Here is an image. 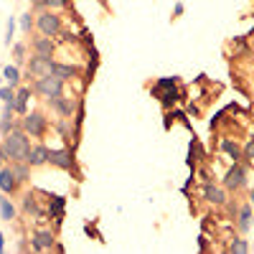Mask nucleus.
<instances>
[{"label": "nucleus", "instance_id": "f257e3e1", "mask_svg": "<svg viewBox=\"0 0 254 254\" xmlns=\"http://www.w3.org/2000/svg\"><path fill=\"white\" fill-rule=\"evenodd\" d=\"M3 147H5V153H8V160L10 163H18V160H26V155H28V150H31V135L20 127V122L13 127V130L8 132V135H3Z\"/></svg>", "mask_w": 254, "mask_h": 254}, {"label": "nucleus", "instance_id": "f03ea898", "mask_svg": "<svg viewBox=\"0 0 254 254\" xmlns=\"http://www.w3.org/2000/svg\"><path fill=\"white\" fill-rule=\"evenodd\" d=\"M64 31V20L59 15V10L51 8H41L36 13V33L38 36H49V38H59V33Z\"/></svg>", "mask_w": 254, "mask_h": 254}, {"label": "nucleus", "instance_id": "7ed1b4c3", "mask_svg": "<svg viewBox=\"0 0 254 254\" xmlns=\"http://www.w3.org/2000/svg\"><path fill=\"white\" fill-rule=\"evenodd\" d=\"M33 94L38 97V99H54V97H61V94H66V81H61L59 76H54V74H46V76H41V79H36L33 84Z\"/></svg>", "mask_w": 254, "mask_h": 254}, {"label": "nucleus", "instance_id": "20e7f679", "mask_svg": "<svg viewBox=\"0 0 254 254\" xmlns=\"http://www.w3.org/2000/svg\"><path fill=\"white\" fill-rule=\"evenodd\" d=\"M20 127L33 137V140H41L46 132H49V127H51V122H49V117H46V112H41V110H31V112H26L23 117H20Z\"/></svg>", "mask_w": 254, "mask_h": 254}, {"label": "nucleus", "instance_id": "39448f33", "mask_svg": "<svg viewBox=\"0 0 254 254\" xmlns=\"http://www.w3.org/2000/svg\"><path fill=\"white\" fill-rule=\"evenodd\" d=\"M49 165L59 168V171L74 173V176H81L79 173V165H76L74 147H51V150H49Z\"/></svg>", "mask_w": 254, "mask_h": 254}, {"label": "nucleus", "instance_id": "423d86ee", "mask_svg": "<svg viewBox=\"0 0 254 254\" xmlns=\"http://www.w3.org/2000/svg\"><path fill=\"white\" fill-rule=\"evenodd\" d=\"M247 183H249V171H247V165L239 160V163H231V168L224 173V181H221V186L226 188V190H234V193H239L242 188H247Z\"/></svg>", "mask_w": 254, "mask_h": 254}, {"label": "nucleus", "instance_id": "0eeeda50", "mask_svg": "<svg viewBox=\"0 0 254 254\" xmlns=\"http://www.w3.org/2000/svg\"><path fill=\"white\" fill-rule=\"evenodd\" d=\"M84 97H71V94H61V97H54L49 99V110L56 112V117H74L76 110H79V104H81Z\"/></svg>", "mask_w": 254, "mask_h": 254}, {"label": "nucleus", "instance_id": "6e6552de", "mask_svg": "<svg viewBox=\"0 0 254 254\" xmlns=\"http://www.w3.org/2000/svg\"><path fill=\"white\" fill-rule=\"evenodd\" d=\"M28 239H31V249L33 252H49V249L56 247V231L49 229V226H44V229L31 231Z\"/></svg>", "mask_w": 254, "mask_h": 254}, {"label": "nucleus", "instance_id": "1a4fd4ad", "mask_svg": "<svg viewBox=\"0 0 254 254\" xmlns=\"http://www.w3.org/2000/svg\"><path fill=\"white\" fill-rule=\"evenodd\" d=\"M20 186H23V183L18 181V176H15V171H13L10 163L0 168V193L18 196V193H20Z\"/></svg>", "mask_w": 254, "mask_h": 254}, {"label": "nucleus", "instance_id": "9d476101", "mask_svg": "<svg viewBox=\"0 0 254 254\" xmlns=\"http://www.w3.org/2000/svg\"><path fill=\"white\" fill-rule=\"evenodd\" d=\"M51 64H54V59H44V56L31 54V59L26 61V74H28V79L36 81V79H41V76L51 74Z\"/></svg>", "mask_w": 254, "mask_h": 254}, {"label": "nucleus", "instance_id": "9b49d317", "mask_svg": "<svg viewBox=\"0 0 254 254\" xmlns=\"http://www.w3.org/2000/svg\"><path fill=\"white\" fill-rule=\"evenodd\" d=\"M28 49H31V54H36V56L54 59V54H56V38H49V36H33V38L28 41Z\"/></svg>", "mask_w": 254, "mask_h": 254}, {"label": "nucleus", "instance_id": "f8f14e48", "mask_svg": "<svg viewBox=\"0 0 254 254\" xmlns=\"http://www.w3.org/2000/svg\"><path fill=\"white\" fill-rule=\"evenodd\" d=\"M49 150H51V147H49L46 142H33L31 150H28V155H26V163H28L31 168L49 165Z\"/></svg>", "mask_w": 254, "mask_h": 254}, {"label": "nucleus", "instance_id": "ddd939ff", "mask_svg": "<svg viewBox=\"0 0 254 254\" xmlns=\"http://www.w3.org/2000/svg\"><path fill=\"white\" fill-rule=\"evenodd\" d=\"M33 97H36V94H33L31 84H20V87L15 89V115H18V117H23V115L28 112V104H31Z\"/></svg>", "mask_w": 254, "mask_h": 254}, {"label": "nucleus", "instance_id": "4468645a", "mask_svg": "<svg viewBox=\"0 0 254 254\" xmlns=\"http://www.w3.org/2000/svg\"><path fill=\"white\" fill-rule=\"evenodd\" d=\"M51 74L59 76L61 81H74V79L81 76V69L74 66V64H64V61H56V59H54V64H51Z\"/></svg>", "mask_w": 254, "mask_h": 254}, {"label": "nucleus", "instance_id": "2eb2a0df", "mask_svg": "<svg viewBox=\"0 0 254 254\" xmlns=\"http://www.w3.org/2000/svg\"><path fill=\"white\" fill-rule=\"evenodd\" d=\"M229 190L224 188V186H216V183H206V188H203V198L211 203V206H226V201H229Z\"/></svg>", "mask_w": 254, "mask_h": 254}, {"label": "nucleus", "instance_id": "dca6fc26", "mask_svg": "<svg viewBox=\"0 0 254 254\" xmlns=\"http://www.w3.org/2000/svg\"><path fill=\"white\" fill-rule=\"evenodd\" d=\"M234 229L239 234H247L252 229V203H242L237 208V216H234Z\"/></svg>", "mask_w": 254, "mask_h": 254}, {"label": "nucleus", "instance_id": "f3484780", "mask_svg": "<svg viewBox=\"0 0 254 254\" xmlns=\"http://www.w3.org/2000/svg\"><path fill=\"white\" fill-rule=\"evenodd\" d=\"M64 208H66V196H51L49 208H46V216L54 219L56 224H61V219H64Z\"/></svg>", "mask_w": 254, "mask_h": 254}, {"label": "nucleus", "instance_id": "a211bd4d", "mask_svg": "<svg viewBox=\"0 0 254 254\" xmlns=\"http://www.w3.org/2000/svg\"><path fill=\"white\" fill-rule=\"evenodd\" d=\"M20 206H23V214H28V216L38 219V221H44V211H41V206H38L33 193H26L23 198H20Z\"/></svg>", "mask_w": 254, "mask_h": 254}, {"label": "nucleus", "instance_id": "6ab92c4d", "mask_svg": "<svg viewBox=\"0 0 254 254\" xmlns=\"http://www.w3.org/2000/svg\"><path fill=\"white\" fill-rule=\"evenodd\" d=\"M0 219H3V221H15L18 219V208L10 201L8 193H0Z\"/></svg>", "mask_w": 254, "mask_h": 254}, {"label": "nucleus", "instance_id": "aec40b11", "mask_svg": "<svg viewBox=\"0 0 254 254\" xmlns=\"http://www.w3.org/2000/svg\"><path fill=\"white\" fill-rule=\"evenodd\" d=\"M155 99L163 104V110H171L173 104L181 99V92H178V87H171V89H163V92H158V94H155Z\"/></svg>", "mask_w": 254, "mask_h": 254}, {"label": "nucleus", "instance_id": "412c9836", "mask_svg": "<svg viewBox=\"0 0 254 254\" xmlns=\"http://www.w3.org/2000/svg\"><path fill=\"white\" fill-rule=\"evenodd\" d=\"M3 79H5V84H10L13 89H18L20 84H23V76H20V66H18V64H8V66L3 69Z\"/></svg>", "mask_w": 254, "mask_h": 254}, {"label": "nucleus", "instance_id": "4be33fe9", "mask_svg": "<svg viewBox=\"0 0 254 254\" xmlns=\"http://www.w3.org/2000/svg\"><path fill=\"white\" fill-rule=\"evenodd\" d=\"M221 150L229 155V160H231V163H239V160H244V155H242V147H239L234 140H229V137H224V140H221Z\"/></svg>", "mask_w": 254, "mask_h": 254}, {"label": "nucleus", "instance_id": "5701e85b", "mask_svg": "<svg viewBox=\"0 0 254 254\" xmlns=\"http://www.w3.org/2000/svg\"><path fill=\"white\" fill-rule=\"evenodd\" d=\"M18 28H20L23 36H31V31H36V13L28 10L23 15H18Z\"/></svg>", "mask_w": 254, "mask_h": 254}, {"label": "nucleus", "instance_id": "b1692460", "mask_svg": "<svg viewBox=\"0 0 254 254\" xmlns=\"http://www.w3.org/2000/svg\"><path fill=\"white\" fill-rule=\"evenodd\" d=\"M226 252H231V254H247V252H249V242L244 239V234H239V237L231 239L229 247H226Z\"/></svg>", "mask_w": 254, "mask_h": 254}, {"label": "nucleus", "instance_id": "393cba45", "mask_svg": "<svg viewBox=\"0 0 254 254\" xmlns=\"http://www.w3.org/2000/svg\"><path fill=\"white\" fill-rule=\"evenodd\" d=\"M10 165H13V171H15V176H18L20 183H28L31 181V165L26 160H18V163H10Z\"/></svg>", "mask_w": 254, "mask_h": 254}, {"label": "nucleus", "instance_id": "a878e982", "mask_svg": "<svg viewBox=\"0 0 254 254\" xmlns=\"http://www.w3.org/2000/svg\"><path fill=\"white\" fill-rule=\"evenodd\" d=\"M28 44H26V41H18V44H13V56H15V64H18V66H23V64L28 61Z\"/></svg>", "mask_w": 254, "mask_h": 254}, {"label": "nucleus", "instance_id": "bb28decb", "mask_svg": "<svg viewBox=\"0 0 254 254\" xmlns=\"http://www.w3.org/2000/svg\"><path fill=\"white\" fill-rule=\"evenodd\" d=\"M178 76H163V79H158L155 84H153V94H158V92H163V89H171V87H178Z\"/></svg>", "mask_w": 254, "mask_h": 254}, {"label": "nucleus", "instance_id": "cd10ccee", "mask_svg": "<svg viewBox=\"0 0 254 254\" xmlns=\"http://www.w3.org/2000/svg\"><path fill=\"white\" fill-rule=\"evenodd\" d=\"M15 26H18V18L10 15L8 18V26H5V46H10L13 41H15Z\"/></svg>", "mask_w": 254, "mask_h": 254}, {"label": "nucleus", "instance_id": "c85d7f7f", "mask_svg": "<svg viewBox=\"0 0 254 254\" xmlns=\"http://www.w3.org/2000/svg\"><path fill=\"white\" fill-rule=\"evenodd\" d=\"M0 99H3V102H10L13 107H15V89L10 87V84H3V87H0Z\"/></svg>", "mask_w": 254, "mask_h": 254}, {"label": "nucleus", "instance_id": "c756f323", "mask_svg": "<svg viewBox=\"0 0 254 254\" xmlns=\"http://www.w3.org/2000/svg\"><path fill=\"white\" fill-rule=\"evenodd\" d=\"M44 8H51V10H66L71 0H41Z\"/></svg>", "mask_w": 254, "mask_h": 254}, {"label": "nucleus", "instance_id": "7c9ffc66", "mask_svg": "<svg viewBox=\"0 0 254 254\" xmlns=\"http://www.w3.org/2000/svg\"><path fill=\"white\" fill-rule=\"evenodd\" d=\"M242 155H244V160H247V163H254V135L244 142V147H242Z\"/></svg>", "mask_w": 254, "mask_h": 254}, {"label": "nucleus", "instance_id": "2f4dec72", "mask_svg": "<svg viewBox=\"0 0 254 254\" xmlns=\"http://www.w3.org/2000/svg\"><path fill=\"white\" fill-rule=\"evenodd\" d=\"M10 160H8V153H5V147H3V142H0V168L3 165H8Z\"/></svg>", "mask_w": 254, "mask_h": 254}, {"label": "nucleus", "instance_id": "473e14b6", "mask_svg": "<svg viewBox=\"0 0 254 254\" xmlns=\"http://www.w3.org/2000/svg\"><path fill=\"white\" fill-rule=\"evenodd\" d=\"M183 10H186V5H183V3H176V5H173V18H181Z\"/></svg>", "mask_w": 254, "mask_h": 254}, {"label": "nucleus", "instance_id": "72a5a7b5", "mask_svg": "<svg viewBox=\"0 0 254 254\" xmlns=\"http://www.w3.org/2000/svg\"><path fill=\"white\" fill-rule=\"evenodd\" d=\"M5 239H8V237L3 234V231H0V254H3V252H5Z\"/></svg>", "mask_w": 254, "mask_h": 254}, {"label": "nucleus", "instance_id": "f704fd0d", "mask_svg": "<svg viewBox=\"0 0 254 254\" xmlns=\"http://www.w3.org/2000/svg\"><path fill=\"white\" fill-rule=\"evenodd\" d=\"M249 203H252V208H254V188H249Z\"/></svg>", "mask_w": 254, "mask_h": 254}]
</instances>
